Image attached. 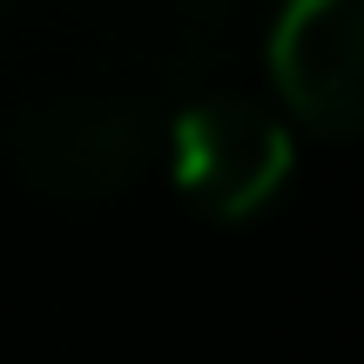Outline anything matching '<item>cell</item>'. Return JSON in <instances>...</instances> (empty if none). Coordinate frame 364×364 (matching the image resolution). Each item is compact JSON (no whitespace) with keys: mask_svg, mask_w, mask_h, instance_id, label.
I'll use <instances>...</instances> for the list:
<instances>
[{"mask_svg":"<svg viewBox=\"0 0 364 364\" xmlns=\"http://www.w3.org/2000/svg\"><path fill=\"white\" fill-rule=\"evenodd\" d=\"M270 81L317 135H364V0H284Z\"/></svg>","mask_w":364,"mask_h":364,"instance_id":"3957f363","label":"cell"},{"mask_svg":"<svg viewBox=\"0 0 364 364\" xmlns=\"http://www.w3.org/2000/svg\"><path fill=\"white\" fill-rule=\"evenodd\" d=\"M7 149L34 189L88 203V196H115L135 182L149 129L115 95H41L14 115Z\"/></svg>","mask_w":364,"mask_h":364,"instance_id":"7a4b0ae2","label":"cell"},{"mask_svg":"<svg viewBox=\"0 0 364 364\" xmlns=\"http://www.w3.org/2000/svg\"><path fill=\"white\" fill-rule=\"evenodd\" d=\"M290 129L263 102L243 95H203L176 115L169 129V169L196 209L209 216H257L277 189L290 182Z\"/></svg>","mask_w":364,"mask_h":364,"instance_id":"6da1fadb","label":"cell"}]
</instances>
